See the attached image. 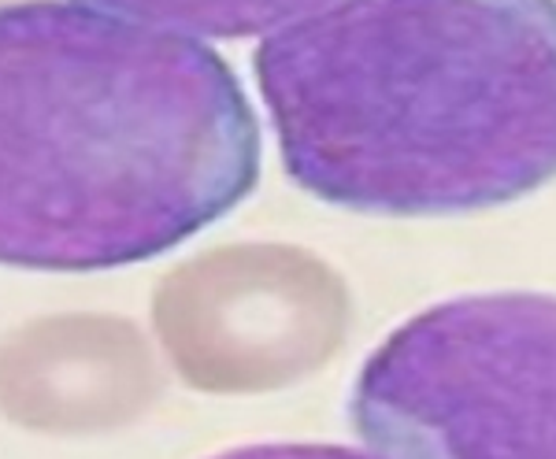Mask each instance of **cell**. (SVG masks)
Here are the masks:
<instances>
[{
    "label": "cell",
    "instance_id": "3",
    "mask_svg": "<svg viewBox=\"0 0 556 459\" xmlns=\"http://www.w3.org/2000/svg\"><path fill=\"white\" fill-rule=\"evenodd\" d=\"M353 426L390 459H556V296L471 293L367 356Z\"/></svg>",
    "mask_w": 556,
    "mask_h": 459
},
{
    "label": "cell",
    "instance_id": "2",
    "mask_svg": "<svg viewBox=\"0 0 556 459\" xmlns=\"http://www.w3.org/2000/svg\"><path fill=\"white\" fill-rule=\"evenodd\" d=\"M253 71L286 175L330 208L438 219L556 178V0H338Z\"/></svg>",
    "mask_w": 556,
    "mask_h": 459
},
{
    "label": "cell",
    "instance_id": "1",
    "mask_svg": "<svg viewBox=\"0 0 556 459\" xmlns=\"http://www.w3.org/2000/svg\"><path fill=\"white\" fill-rule=\"evenodd\" d=\"M260 126L204 41L78 4H0V267L156 259L256 189Z\"/></svg>",
    "mask_w": 556,
    "mask_h": 459
},
{
    "label": "cell",
    "instance_id": "4",
    "mask_svg": "<svg viewBox=\"0 0 556 459\" xmlns=\"http://www.w3.org/2000/svg\"><path fill=\"white\" fill-rule=\"evenodd\" d=\"M123 20L186 34V38L238 41L275 34L290 23H301L338 0H78Z\"/></svg>",
    "mask_w": 556,
    "mask_h": 459
},
{
    "label": "cell",
    "instance_id": "5",
    "mask_svg": "<svg viewBox=\"0 0 556 459\" xmlns=\"http://www.w3.org/2000/svg\"><path fill=\"white\" fill-rule=\"evenodd\" d=\"M208 459H390L382 452H364V448L345 445H298V441H271V445H245Z\"/></svg>",
    "mask_w": 556,
    "mask_h": 459
}]
</instances>
